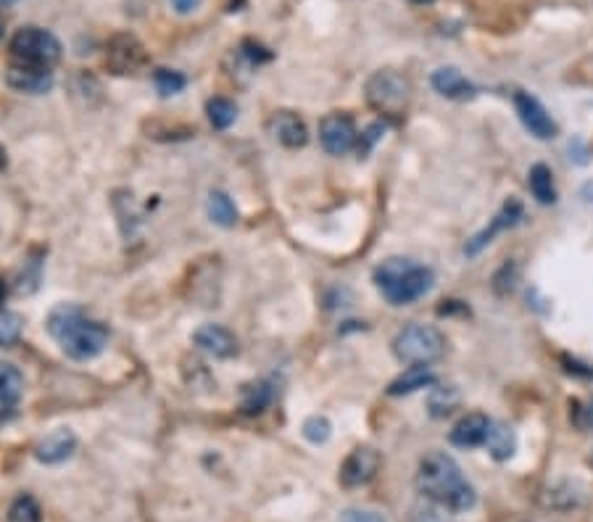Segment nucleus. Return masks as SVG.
Returning <instances> with one entry per match:
<instances>
[{"label": "nucleus", "mask_w": 593, "mask_h": 522, "mask_svg": "<svg viewBox=\"0 0 593 522\" xmlns=\"http://www.w3.org/2000/svg\"><path fill=\"white\" fill-rule=\"evenodd\" d=\"M45 330L61 346V351L77 362L95 359L109 346V327L74 304L56 306L45 319Z\"/></svg>", "instance_id": "1"}, {"label": "nucleus", "mask_w": 593, "mask_h": 522, "mask_svg": "<svg viewBox=\"0 0 593 522\" xmlns=\"http://www.w3.org/2000/svg\"><path fill=\"white\" fill-rule=\"evenodd\" d=\"M417 488L422 496L438 501L451 512H470L478 504V491L464 478L456 459L443 451H433L422 459L417 470Z\"/></svg>", "instance_id": "2"}, {"label": "nucleus", "mask_w": 593, "mask_h": 522, "mask_svg": "<svg viewBox=\"0 0 593 522\" xmlns=\"http://www.w3.org/2000/svg\"><path fill=\"white\" fill-rule=\"evenodd\" d=\"M433 269L404 256H391L375 269V285L393 306H409L433 290Z\"/></svg>", "instance_id": "3"}, {"label": "nucleus", "mask_w": 593, "mask_h": 522, "mask_svg": "<svg viewBox=\"0 0 593 522\" xmlns=\"http://www.w3.org/2000/svg\"><path fill=\"white\" fill-rule=\"evenodd\" d=\"M393 354L401 364L427 367L446 354V335L433 325H406L393 338Z\"/></svg>", "instance_id": "4"}, {"label": "nucleus", "mask_w": 593, "mask_h": 522, "mask_svg": "<svg viewBox=\"0 0 593 522\" xmlns=\"http://www.w3.org/2000/svg\"><path fill=\"white\" fill-rule=\"evenodd\" d=\"M61 43L53 32L43 27H22L11 37V61L37 69H53L61 58Z\"/></svg>", "instance_id": "5"}, {"label": "nucleus", "mask_w": 593, "mask_h": 522, "mask_svg": "<svg viewBox=\"0 0 593 522\" xmlns=\"http://www.w3.org/2000/svg\"><path fill=\"white\" fill-rule=\"evenodd\" d=\"M367 101L372 109L383 111V114H398L409 106L412 98V82L406 80L404 74L393 72V69H380L367 80Z\"/></svg>", "instance_id": "6"}, {"label": "nucleus", "mask_w": 593, "mask_h": 522, "mask_svg": "<svg viewBox=\"0 0 593 522\" xmlns=\"http://www.w3.org/2000/svg\"><path fill=\"white\" fill-rule=\"evenodd\" d=\"M148 64V53L143 43L130 32H119L106 43V66L114 74H135Z\"/></svg>", "instance_id": "7"}, {"label": "nucleus", "mask_w": 593, "mask_h": 522, "mask_svg": "<svg viewBox=\"0 0 593 522\" xmlns=\"http://www.w3.org/2000/svg\"><path fill=\"white\" fill-rule=\"evenodd\" d=\"M514 111L520 116L522 127H525L533 138L551 140L559 135V124L554 122V116L546 111V106L538 101L536 95L525 93V90L514 93Z\"/></svg>", "instance_id": "8"}, {"label": "nucleus", "mask_w": 593, "mask_h": 522, "mask_svg": "<svg viewBox=\"0 0 593 522\" xmlns=\"http://www.w3.org/2000/svg\"><path fill=\"white\" fill-rule=\"evenodd\" d=\"M359 140V132H356V124L351 116L346 114H327L322 122H319V143L327 153L333 156H343L356 145Z\"/></svg>", "instance_id": "9"}, {"label": "nucleus", "mask_w": 593, "mask_h": 522, "mask_svg": "<svg viewBox=\"0 0 593 522\" xmlns=\"http://www.w3.org/2000/svg\"><path fill=\"white\" fill-rule=\"evenodd\" d=\"M380 454L369 446H359L343 459L340 464V486L343 488H359L367 486L369 480L375 478L377 470H380Z\"/></svg>", "instance_id": "10"}, {"label": "nucleus", "mask_w": 593, "mask_h": 522, "mask_svg": "<svg viewBox=\"0 0 593 522\" xmlns=\"http://www.w3.org/2000/svg\"><path fill=\"white\" fill-rule=\"evenodd\" d=\"M8 87H14L16 93L27 95H45L53 87L51 69H37V66L11 64L6 72Z\"/></svg>", "instance_id": "11"}, {"label": "nucleus", "mask_w": 593, "mask_h": 522, "mask_svg": "<svg viewBox=\"0 0 593 522\" xmlns=\"http://www.w3.org/2000/svg\"><path fill=\"white\" fill-rule=\"evenodd\" d=\"M520 217H522V206H520V203H517V201L504 203V209H501L499 214H496V217L491 219V225L485 227V230H480L478 235H475V238H472L470 243H467V248H464V254H467V256H478L485 246H491L493 238H496L499 232H504V230H507V227L517 225V222H520Z\"/></svg>", "instance_id": "12"}, {"label": "nucleus", "mask_w": 593, "mask_h": 522, "mask_svg": "<svg viewBox=\"0 0 593 522\" xmlns=\"http://www.w3.org/2000/svg\"><path fill=\"white\" fill-rule=\"evenodd\" d=\"M74 451H77V435L69 428H58L37 443L35 457L43 464H61L66 459H72Z\"/></svg>", "instance_id": "13"}, {"label": "nucleus", "mask_w": 593, "mask_h": 522, "mask_svg": "<svg viewBox=\"0 0 593 522\" xmlns=\"http://www.w3.org/2000/svg\"><path fill=\"white\" fill-rule=\"evenodd\" d=\"M193 343L201 351L217 356V359H230L238 354V338L222 325H203L193 333Z\"/></svg>", "instance_id": "14"}, {"label": "nucleus", "mask_w": 593, "mask_h": 522, "mask_svg": "<svg viewBox=\"0 0 593 522\" xmlns=\"http://www.w3.org/2000/svg\"><path fill=\"white\" fill-rule=\"evenodd\" d=\"M430 82H433V87L443 98H451V101H470V98L478 95V87L472 85V82L467 80L459 69H454V66H441V69H435Z\"/></svg>", "instance_id": "15"}, {"label": "nucleus", "mask_w": 593, "mask_h": 522, "mask_svg": "<svg viewBox=\"0 0 593 522\" xmlns=\"http://www.w3.org/2000/svg\"><path fill=\"white\" fill-rule=\"evenodd\" d=\"M269 132L275 135L277 143L285 148H304L309 143V130H306L304 119L293 111H280L269 119Z\"/></svg>", "instance_id": "16"}, {"label": "nucleus", "mask_w": 593, "mask_h": 522, "mask_svg": "<svg viewBox=\"0 0 593 522\" xmlns=\"http://www.w3.org/2000/svg\"><path fill=\"white\" fill-rule=\"evenodd\" d=\"M488 428H491V420H488L485 414L472 412L456 422L454 430H451L449 435V441L454 443L456 449H478V446L485 443Z\"/></svg>", "instance_id": "17"}, {"label": "nucleus", "mask_w": 593, "mask_h": 522, "mask_svg": "<svg viewBox=\"0 0 593 522\" xmlns=\"http://www.w3.org/2000/svg\"><path fill=\"white\" fill-rule=\"evenodd\" d=\"M483 446L491 451L493 459L507 462V459L514 457V451H517V433L509 428L507 422L491 420V428H488V435H485Z\"/></svg>", "instance_id": "18"}, {"label": "nucleus", "mask_w": 593, "mask_h": 522, "mask_svg": "<svg viewBox=\"0 0 593 522\" xmlns=\"http://www.w3.org/2000/svg\"><path fill=\"white\" fill-rule=\"evenodd\" d=\"M435 385V372L430 367H409L404 375H398L391 385L388 393L391 396H412V393L422 391V388H433Z\"/></svg>", "instance_id": "19"}, {"label": "nucleus", "mask_w": 593, "mask_h": 522, "mask_svg": "<svg viewBox=\"0 0 593 522\" xmlns=\"http://www.w3.org/2000/svg\"><path fill=\"white\" fill-rule=\"evenodd\" d=\"M206 211H209V217L214 225L227 227V230L238 225V206H235V201L227 196L225 190H211Z\"/></svg>", "instance_id": "20"}, {"label": "nucleus", "mask_w": 593, "mask_h": 522, "mask_svg": "<svg viewBox=\"0 0 593 522\" xmlns=\"http://www.w3.org/2000/svg\"><path fill=\"white\" fill-rule=\"evenodd\" d=\"M275 399V391H272V383L269 380H256V383H248L240 393V409L246 414H261L272 404Z\"/></svg>", "instance_id": "21"}, {"label": "nucleus", "mask_w": 593, "mask_h": 522, "mask_svg": "<svg viewBox=\"0 0 593 522\" xmlns=\"http://www.w3.org/2000/svg\"><path fill=\"white\" fill-rule=\"evenodd\" d=\"M462 401V393L456 385H433V391L427 396V409L433 414L435 420H443L454 412L456 406Z\"/></svg>", "instance_id": "22"}, {"label": "nucleus", "mask_w": 593, "mask_h": 522, "mask_svg": "<svg viewBox=\"0 0 593 522\" xmlns=\"http://www.w3.org/2000/svg\"><path fill=\"white\" fill-rule=\"evenodd\" d=\"M528 185L530 193L536 198L538 203L543 206H549V203H557V188H554V174L546 164H536V167L530 169L528 174Z\"/></svg>", "instance_id": "23"}, {"label": "nucleus", "mask_w": 593, "mask_h": 522, "mask_svg": "<svg viewBox=\"0 0 593 522\" xmlns=\"http://www.w3.org/2000/svg\"><path fill=\"white\" fill-rule=\"evenodd\" d=\"M24 388V377L22 372L16 370L14 364H8L0 359V404L11 406L19 401Z\"/></svg>", "instance_id": "24"}, {"label": "nucleus", "mask_w": 593, "mask_h": 522, "mask_svg": "<svg viewBox=\"0 0 593 522\" xmlns=\"http://www.w3.org/2000/svg\"><path fill=\"white\" fill-rule=\"evenodd\" d=\"M206 114H209V122L217 127V130H227V127H232L235 124V119H238V106L230 101V98H211L209 103H206Z\"/></svg>", "instance_id": "25"}, {"label": "nucleus", "mask_w": 593, "mask_h": 522, "mask_svg": "<svg viewBox=\"0 0 593 522\" xmlns=\"http://www.w3.org/2000/svg\"><path fill=\"white\" fill-rule=\"evenodd\" d=\"M6 522H43V512L32 496H19V499L8 507Z\"/></svg>", "instance_id": "26"}, {"label": "nucleus", "mask_w": 593, "mask_h": 522, "mask_svg": "<svg viewBox=\"0 0 593 522\" xmlns=\"http://www.w3.org/2000/svg\"><path fill=\"white\" fill-rule=\"evenodd\" d=\"M153 85H156V90H159L164 98H169V95L182 93L185 85H188V80H185V74L174 72V69H156V74H153Z\"/></svg>", "instance_id": "27"}, {"label": "nucleus", "mask_w": 593, "mask_h": 522, "mask_svg": "<svg viewBox=\"0 0 593 522\" xmlns=\"http://www.w3.org/2000/svg\"><path fill=\"white\" fill-rule=\"evenodd\" d=\"M24 319L16 312L0 309V346H11L22 338Z\"/></svg>", "instance_id": "28"}, {"label": "nucleus", "mask_w": 593, "mask_h": 522, "mask_svg": "<svg viewBox=\"0 0 593 522\" xmlns=\"http://www.w3.org/2000/svg\"><path fill=\"white\" fill-rule=\"evenodd\" d=\"M330 435H333V425L322 414H314V417H309L304 422V438L309 443H314V446L330 441Z\"/></svg>", "instance_id": "29"}, {"label": "nucleus", "mask_w": 593, "mask_h": 522, "mask_svg": "<svg viewBox=\"0 0 593 522\" xmlns=\"http://www.w3.org/2000/svg\"><path fill=\"white\" fill-rule=\"evenodd\" d=\"M240 56L246 58L251 66H259V64H264V61H269V58H272V53H269L264 45L254 43V40H246V43L240 45Z\"/></svg>", "instance_id": "30"}, {"label": "nucleus", "mask_w": 593, "mask_h": 522, "mask_svg": "<svg viewBox=\"0 0 593 522\" xmlns=\"http://www.w3.org/2000/svg\"><path fill=\"white\" fill-rule=\"evenodd\" d=\"M340 522H385V517L375 509H346L340 515Z\"/></svg>", "instance_id": "31"}, {"label": "nucleus", "mask_w": 593, "mask_h": 522, "mask_svg": "<svg viewBox=\"0 0 593 522\" xmlns=\"http://www.w3.org/2000/svg\"><path fill=\"white\" fill-rule=\"evenodd\" d=\"M172 3V8L177 11V14H193V11H198L201 8L203 0H169Z\"/></svg>", "instance_id": "32"}, {"label": "nucleus", "mask_w": 593, "mask_h": 522, "mask_svg": "<svg viewBox=\"0 0 593 522\" xmlns=\"http://www.w3.org/2000/svg\"><path fill=\"white\" fill-rule=\"evenodd\" d=\"M586 422H588V428L593 430V401L588 404V409H586Z\"/></svg>", "instance_id": "33"}, {"label": "nucleus", "mask_w": 593, "mask_h": 522, "mask_svg": "<svg viewBox=\"0 0 593 522\" xmlns=\"http://www.w3.org/2000/svg\"><path fill=\"white\" fill-rule=\"evenodd\" d=\"M3 35H6V22H3V16H0V40H3Z\"/></svg>", "instance_id": "34"}, {"label": "nucleus", "mask_w": 593, "mask_h": 522, "mask_svg": "<svg viewBox=\"0 0 593 522\" xmlns=\"http://www.w3.org/2000/svg\"><path fill=\"white\" fill-rule=\"evenodd\" d=\"M16 0H0V8H8V6H14Z\"/></svg>", "instance_id": "35"}, {"label": "nucleus", "mask_w": 593, "mask_h": 522, "mask_svg": "<svg viewBox=\"0 0 593 522\" xmlns=\"http://www.w3.org/2000/svg\"><path fill=\"white\" fill-rule=\"evenodd\" d=\"M417 3H430V0H417Z\"/></svg>", "instance_id": "36"}, {"label": "nucleus", "mask_w": 593, "mask_h": 522, "mask_svg": "<svg viewBox=\"0 0 593 522\" xmlns=\"http://www.w3.org/2000/svg\"><path fill=\"white\" fill-rule=\"evenodd\" d=\"M591 464H593V457H591Z\"/></svg>", "instance_id": "37"}]
</instances>
